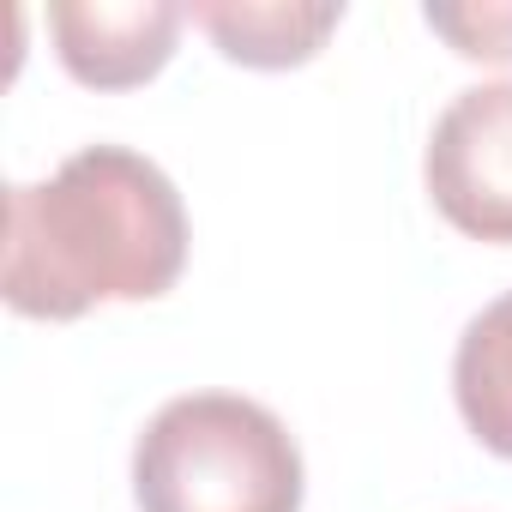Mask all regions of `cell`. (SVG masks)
Returning <instances> with one entry per match:
<instances>
[{
  "mask_svg": "<svg viewBox=\"0 0 512 512\" xmlns=\"http://www.w3.org/2000/svg\"><path fill=\"white\" fill-rule=\"evenodd\" d=\"M187 19L229 61L284 73V67H302L320 55V43L344 19V7H332V0H320V7H302V0H199Z\"/></svg>",
  "mask_w": 512,
  "mask_h": 512,
  "instance_id": "5b68a950",
  "label": "cell"
},
{
  "mask_svg": "<svg viewBox=\"0 0 512 512\" xmlns=\"http://www.w3.org/2000/svg\"><path fill=\"white\" fill-rule=\"evenodd\" d=\"M296 434L241 392L169 398L133 446L139 512H302Z\"/></svg>",
  "mask_w": 512,
  "mask_h": 512,
  "instance_id": "7a4b0ae2",
  "label": "cell"
},
{
  "mask_svg": "<svg viewBox=\"0 0 512 512\" xmlns=\"http://www.w3.org/2000/svg\"><path fill=\"white\" fill-rule=\"evenodd\" d=\"M452 398L464 428L494 458H512V290L464 326L452 356Z\"/></svg>",
  "mask_w": 512,
  "mask_h": 512,
  "instance_id": "8992f818",
  "label": "cell"
},
{
  "mask_svg": "<svg viewBox=\"0 0 512 512\" xmlns=\"http://www.w3.org/2000/svg\"><path fill=\"white\" fill-rule=\"evenodd\" d=\"M428 31H440L464 61L506 67L512 61V0H482V7H422Z\"/></svg>",
  "mask_w": 512,
  "mask_h": 512,
  "instance_id": "52a82bcc",
  "label": "cell"
},
{
  "mask_svg": "<svg viewBox=\"0 0 512 512\" xmlns=\"http://www.w3.org/2000/svg\"><path fill=\"white\" fill-rule=\"evenodd\" d=\"M187 266V205L175 181L127 151L85 145L49 181L7 193L0 296L25 320H79L97 302H157Z\"/></svg>",
  "mask_w": 512,
  "mask_h": 512,
  "instance_id": "6da1fadb",
  "label": "cell"
},
{
  "mask_svg": "<svg viewBox=\"0 0 512 512\" xmlns=\"http://www.w3.org/2000/svg\"><path fill=\"white\" fill-rule=\"evenodd\" d=\"M187 25V7L175 0H55L49 31L61 67L91 91H133L157 79L175 55V37Z\"/></svg>",
  "mask_w": 512,
  "mask_h": 512,
  "instance_id": "277c9868",
  "label": "cell"
},
{
  "mask_svg": "<svg viewBox=\"0 0 512 512\" xmlns=\"http://www.w3.org/2000/svg\"><path fill=\"white\" fill-rule=\"evenodd\" d=\"M422 175L434 211L458 235L512 247V79L470 85L446 103Z\"/></svg>",
  "mask_w": 512,
  "mask_h": 512,
  "instance_id": "3957f363",
  "label": "cell"
}]
</instances>
